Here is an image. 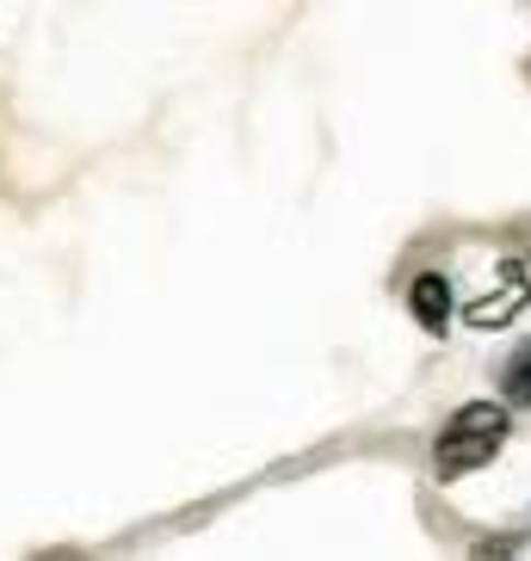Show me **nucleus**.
<instances>
[{
  "mask_svg": "<svg viewBox=\"0 0 531 561\" xmlns=\"http://www.w3.org/2000/svg\"><path fill=\"white\" fill-rule=\"evenodd\" d=\"M507 426H513V420H507L500 401H470V408H457L445 426H439V445H432V469H439V481L476 476L482 462L507 445Z\"/></svg>",
  "mask_w": 531,
  "mask_h": 561,
  "instance_id": "nucleus-1",
  "label": "nucleus"
},
{
  "mask_svg": "<svg viewBox=\"0 0 531 561\" xmlns=\"http://www.w3.org/2000/svg\"><path fill=\"white\" fill-rule=\"evenodd\" d=\"M408 309L427 321V333H445V321H451V284L439 278V272H420V278L408 284Z\"/></svg>",
  "mask_w": 531,
  "mask_h": 561,
  "instance_id": "nucleus-2",
  "label": "nucleus"
},
{
  "mask_svg": "<svg viewBox=\"0 0 531 561\" xmlns=\"http://www.w3.org/2000/svg\"><path fill=\"white\" fill-rule=\"evenodd\" d=\"M500 389H507V401H513V408H531V340L507 364H500Z\"/></svg>",
  "mask_w": 531,
  "mask_h": 561,
  "instance_id": "nucleus-3",
  "label": "nucleus"
},
{
  "mask_svg": "<svg viewBox=\"0 0 531 561\" xmlns=\"http://www.w3.org/2000/svg\"><path fill=\"white\" fill-rule=\"evenodd\" d=\"M526 543H531L526 530H507V537H488V543H476V549H470V561H513Z\"/></svg>",
  "mask_w": 531,
  "mask_h": 561,
  "instance_id": "nucleus-4",
  "label": "nucleus"
}]
</instances>
